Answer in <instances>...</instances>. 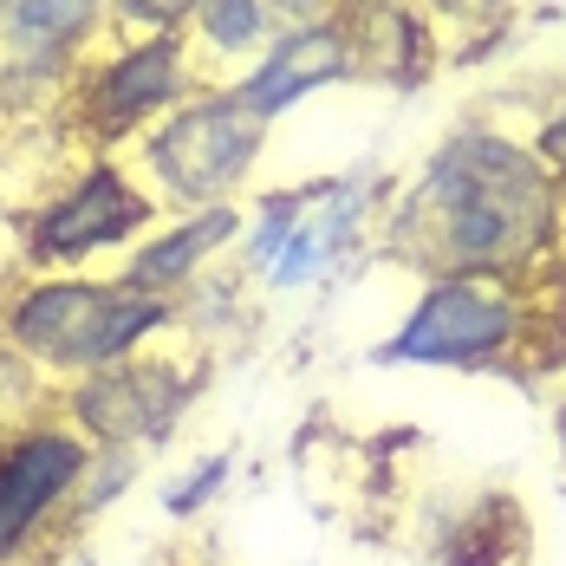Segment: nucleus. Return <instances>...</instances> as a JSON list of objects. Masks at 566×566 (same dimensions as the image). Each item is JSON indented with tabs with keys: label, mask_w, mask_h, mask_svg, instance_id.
Returning a JSON list of instances; mask_svg holds the SVG:
<instances>
[{
	"label": "nucleus",
	"mask_w": 566,
	"mask_h": 566,
	"mask_svg": "<svg viewBox=\"0 0 566 566\" xmlns=\"http://www.w3.org/2000/svg\"><path fill=\"white\" fill-rule=\"evenodd\" d=\"M196 397V371L164 365V358H124L98 378L72 385V423L85 437H98L105 450H137V443H164L176 417Z\"/></svg>",
	"instance_id": "423d86ee"
},
{
	"label": "nucleus",
	"mask_w": 566,
	"mask_h": 566,
	"mask_svg": "<svg viewBox=\"0 0 566 566\" xmlns=\"http://www.w3.org/2000/svg\"><path fill=\"white\" fill-rule=\"evenodd\" d=\"M534 150H541V164H547V170H554V176L566 182V112H554L547 124H541V137H534Z\"/></svg>",
	"instance_id": "aec40b11"
},
{
	"label": "nucleus",
	"mask_w": 566,
	"mask_h": 566,
	"mask_svg": "<svg viewBox=\"0 0 566 566\" xmlns=\"http://www.w3.org/2000/svg\"><path fill=\"white\" fill-rule=\"evenodd\" d=\"M560 241V176L534 144L455 130L391 202V254L430 281H514Z\"/></svg>",
	"instance_id": "f257e3e1"
},
{
	"label": "nucleus",
	"mask_w": 566,
	"mask_h": 566,
	"mask_svg": "<svg viewBox=\"0 0 566 566\" xmlns=\"http://www.w3.org/2000/svg\"><path fill=\"white\" fill-rule=\"evenodd\" d=\"M352 72H358V65H352V40H345L339 13H333L326 27H306V33L281 40L274 53H261L254 72H248L234 92H241V105L254 117H281V112H293L306 92H326V85H339Z\"/></svg>",
	"instance_id": "1a4fd4ad"
},
{
	"label": "nucleus",
	"mask_w": 566,
	"mask_h": 566,
	"mask_svg": "<svg viewBox=\"0 0 566 566\" xmlns=\"http://www.w3.org/2000/svg\"><path fill=\"white\" fill-rule=\"evenodd\" d=\"M261 137H268V117L248 112L241 92H202V98H182L144 137V170L170 202H182L196 216V209H216L254 170Z\"/></svg>",
	"instance_id": "20e7f679"
},
{
	"label": "nucleus",
	"mask_w": 566,
	"mask_h": 566,
	"mask_svg": "<svg viewBox=\"0 0 566 566\" xmlns=\"http://www.w3.org/2000/svg\"><path fill=\"white\" fill-rule=\"evenodd\" d=\"M112 0H0V46L20 72H46L53 59L78 53Z\"/></svg>",
	"instance_id": "4468645a"
},
{
	"label": "nucleus",
	"mask_w": 566,
	"mask_h": 566,
	"mask_svg": "<svg viewBox=\"0 0 566 566\" xmlns=\"http://www.w3.org/2000/svg\"><path fill=\"white\" fill-rule=\"evenodd\" d=\"M560 450H566V410H560Z\"/></svg>",
	"instance_id": "4be33fe9"
},
{
	"label": "nucleus",
	"mask_w": 566,
	"mask_h": 566,
	"mask_svg": "<svg viewBox=\"0 0 566 566\" xmlns=\"http://www.w3.org/2000/svg\"><path fill=\"white\" fill-rule=\"evenodd\" d=\"M150 216H157V202L117 170V164H92L72 189H59L53 202L33 216L27 254H33L40 268H78L85 254L130 241Z\"/></svg>",
	"instance_id": "0eeeda50"
},
{
	"label": "nucleus",
	"mask_w": 566,
	"mask_h": 566,
	"mask_svg": "<svg viewBox=\"0 0 566 566\" xmlns=\"http://www.w3.org/2000/svg\"><path fill=\"white\" fill-rule=\"evenodd\" d=\"M228 482V455H209V462H196L182 482H170L164 489V514H176V521H189V514H202L216 495H222Z\"/></svg>",
	"instance_id": "a211bd4d"
},
{
	"label": "nucleus",
	"mask_w": 566,
	"mask_h": 566,
	"mask_svg": "<svg viewBox=\"0 0 566 566\" xmlns=\"http://www.w3.org/2000/svg\"><path fill=\"white\" fill-rule=\"evenodd\" d=\"M170 319V293H144L130 281H78V274L27 281L0 313L7 345L40 378H98L137 358V345Z\"/></svg>",
	"instance_id": "f03ea898"
},
{
	"label": "nucleus",
	"mask_w": 566,
	"mask_h": 566,
	"mask_svg": "<svg viewBox=\"0 0 566 566\" xmlns=\"http://www.w3.org/2000/svg\"><path fill=\"white\" fill-rule=\"evenodd\" d=\"M437 13H455V20H495L509 0H430Z\"/></svg>",
	"instance_id": "412c9836"
},
{
	"label": "nucleus",
	"mask_w": 566,
	"mask_h": 566,
	"mask_svg": "<svg viewBox=\"0 0 566 566\" xmlns=\"http://www.w3.org/2000/svg\"><path fill=\"white\" fill-rule=\"evenodd\" d=\"M0 313H7V306H0Z\"/></svg>",
	"instance_id": "5701e85b"
},
{
	"label": "nucleus",
	"mask_w": 566,
	"mask_h": 566,
	"mask_svg": "<svg viewBox=\"0 0 566 566\" xmlns=\"http://www.w3.org/2000/svg\"><path fill=\"white\" fill-rule=\"evenodd\" d=\"M234 234H241V209H234V202L196 209L182 228H170V234H150V241L130 254V268H124L117 281L144 286V293H170V286L196 281V274L209 268V254H222Z\"/></svg>",
	"instance_id": "ddd939ff"
},
{
	"label": "nucleus",
	"mask_w": 566,
	"mask_h": 566,
	"mask_svg": "<svg viewBox=\"0 0 566 566\" xmlns=\"http://www.w3.org/2000/svg\"><path fill=\"white\" fill-rule=\"evenodd\" d=\"M339 13V0H202L196 27L202 46L216 59H248V53H274L281 40L326 27Z\"/></svg>",
	"instance_id": "f8f14e48"
},
{
	"label": "nucleus",
	"mask_w": 566,
	"mask_h": 566,
	"mask_svg": "<svg viewBox=\"0 0 566 566\" xmlns=\"http://www.w3.org/2000/svg\"><path fill=\"white\" fill-rule=\"evenodd\" d=\"M339 27L352 40V65L371 78L410 85L430 65V33L410 0H339Z\"/></svg>",
	"instance_id": "9b49d317"
},
{
	"label": "nucleus",
	"mask_w": 566,
	"mask_h": 566,
	"mask_svg": "<svg viewBox=\"0 0 566 566\" xmlns=\"http://www.w3.org/2000/svg\"><path fill=\"white\" fill-rule=\"evenodd\" d=\"M189 65H182V40L176 33H150L137 46H124L117 59H105L85 85V112L98 130H130L150 117H170L182 105Z\"/></svg>",
	"instance_id": "6e6552de"
},
{
	"label": "nucleus",
	"mask_w": 566,
	"mask_h": 566,
	"mask_svg": "<svg viewBox=\"0 0 566 566\" xmlns=\"http://www.w3.org/2000/svg\"><path fill=\"white\" fill-rule=\"evenodd\" d=\"M112 7H117V20L137 27L144 40H150V33H170V27H182V20L202 13V0H112Z\"/></svg>",
	"instance_id": "6ab92c4d"
},
{
	"label": "nucleus",
	"mask_w": 566,
	"mask_h": 566,
	"mask_svg": "<svg viewBox=\"0 0 566 566\" xmlns=\"http://www.w3.org/2000/svg\"><path fill=\"white\" fill-rule=\"evenodd\" d=\"M514 547H521V509L495 495L455 521V541H443V566H509Z\"/></svg>",
	"instance_id": "2eb2a0df"
},
{
	"label": "nucleus",
	"mask_w": 566,
	"mask_h": 566,
	"mask_svg": "<svg viewBox=\"0 0 566 566\" xmlns=\"http://www.w3.org/2000/svg\"><path fill=\"white\" fill-rule=\"evenodd\" d=\"M33 403H40V371H33L13 345H0V437L33 430V423H40Z\"/></svg>",
	"instance_id": "dca6fc26"
},
{
	"label": "nucleus",
	"mask_w": 566,
	"mask_h": 566,
	"mask_svg": "<svg viewBox=\"0 0 566 566\" xmlns=\"http://www.w3.org/2000/svg\"><path fill=\"white\" fill-rule=\"evenodd\" d=\"M92 469V437L65 423H33L20 437H0V566L40 547L59 514L78 509Z\"/></svg>",
	"instance_id": "39448f33"
},
{
	"label": "nucleus",
	"mask_w": 566,
	"mask_h": 566,
	"mask_svg": "<svg viewBox=\"0 0 566 566\" xmlns=\"http://www.w3.org/2000/svg\"><path fill=\"white\" fill-rule=\"evenodd\" d=\"M527 326H534V313L509 281L450 274V281L423 286V300L403 313V326L371 358L378 365H417V371H489L509 352H521Z\"/></svg>",
	"instance_id": "7ed1b4c3"
},
{
	"label": "nucleus",
	"mask_w": 566,
	"mask_h": 566,
	"mask_svg": "<svg viewBox=\"0 0 566 566\" xmlns=\"http://www.w3.org/2000/svg\"><path fill=\"white\" fill-rule=\"evenodd\" d=\"M300 209H306V189H286V196H268V202H261V216H254V228H248V261H254L261 274L274 268V254L286 248Z\"/></svg>",
	"instance_id": "f3484780"
},
{
	"label": "nucleus",
	"mask_w": 566,
	"mask_h": 566,
	"mask_svg": "<svg viewBox=\"0 0 566 566\" xmlns=\"http://www.w3.org/2000/svg\"><path fill=\"white\" fill-rule=\"evenodd\" d=\"M358 222H365V182H358V176L313 182V189H306L300 222H293V234H286V248L274 254V268H268V281H274V286H313V281H326L345 254H352V234H358Z\"/></svg>",
	"instance_id": "9d476101"
}]
</instances>
